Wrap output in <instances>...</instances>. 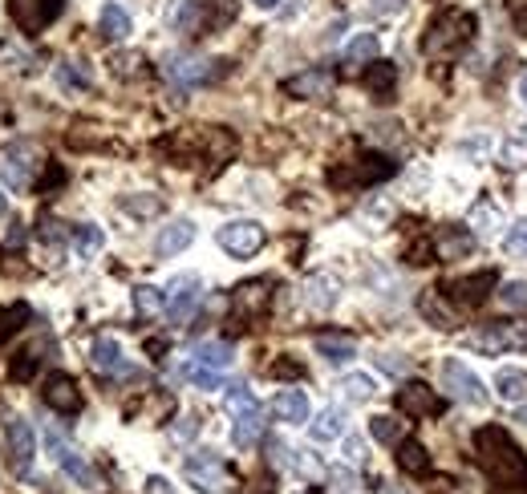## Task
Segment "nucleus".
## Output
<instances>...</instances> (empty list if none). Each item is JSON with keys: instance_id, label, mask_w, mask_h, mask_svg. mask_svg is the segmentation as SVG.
<instances>
[{"instance_id": "1", "label": "nucleus", "mask_w": 527, "mask_h": 494, "mask_svg": "<svg viewBox=\"0 0 527 494\" xmlns=\"http://www.w3.org/2000/svg\"><path fill=\"white\" fill-rule=\"evenodd\" d=\"M474 458H479L483 474H491L499 487H523L527 482V454L503 426L474 430Z\"/></svg>"}, {"instance_id": "2", "label": "nucleus", "mask_w": 527, "mask_h": 494, "mask_svg": "<svg viewBox=\"0 0 527 494\" xmlns=\"http://www.w3.org/2000/svg\"><path fill=\"white\" fill-rule=\"evenodd\" d=\"M471 33H474V16L451 8V13H443V16L430 21L426 37H422V53L446 57V53H454V49H463L466 41H471Z\"/></svg>"}, {"instance_id": "3", "label": "nucleus", "mask_w": 527, "mask_h": 494, "mask_svg": "<svg viewBox=\"0 0 527 494\" xmlns=\"http://www.w3.org/2000/svg\"><path fill=\"white\" fill-rule=\"evenodd\" d=\"M183 474L199 494H228L231 490V470L215 450H195L183 462Z\"/></svg>"}, {"instance_id": "4", "label": "nucleus", "mask_w": 527, "mask_h": 494, "mask_svg": "<svg viewBox=\"0 0 527 494\" xmlns=\"http://www.w3.org/2000/svg\"><path fill=\"white\" fill-rule=\"evenodd\" d=\"M443 385H446V393H451L454 402H463V405H479V410H483V405L491 402L483 377L466 365V361H459V357H446L443 361Z\"/></svg>"}, {"instance_id": "5", "label": "nucleus", "mask_w": 527, "mask_h": 494, "mask_svg": "<svg viewBox=\"0 0 527 494\" xmlns=\"http://www.w3.org/2000/svg\"><path fill=\"white\" fill-rule=\"evenodd\" d=\"M45 450H49V458L57 462V470L65 474L69 482H77V487H85V490H98L102 487V479H98V470H93L90 462H85L82 454H77L69 441H62L54 430H45Z\"/></svg>"}, {"instance_id": "6", "label": "nucleus", "mask_w": 527, "mask_h": 494, "mask_svg": "<svg viewBox=\"0 0 527 494\" xmlns=\"http://www.w3.org/2000/svg\"><path fill=\"white\" fill-rule=\"evenodd\" d=\"M215 239H220V247L228 251V256L252 259L256 251L268 244V231H264V223H256V219H231L215 231Z\"/></svg>"}, {"instance_id": "7", "label": "nucleus", "mask_w": 527, "mask_h": 494, "mask_svg": "<svg viewBox=\"0 0 527 494\" xmlns=\"http://www.w3.org/2000/svg\"><path fill=\"white\" fill-rule=\"evenodd\" d=\"M5 446H8V462L16 474L33 470V458H37V433L21 418V413H8L5 418Z\"/></svg>"}, {"instance_id": "8", "label": "nucleus", "mask_w": 527, "mask_h": 494, "mask_svg": "<svg viewBox=\"0 0 527 494\" xmlns=\"http://www.w3.org/2000/svg\"><path fill=\"white\" fill-rule=\"evenodd\" d=\"M215 65L220 62H207V57H195V53H175V57H167L162 73H167V82H175L179 90H191V85H203L220 73Z\"/></svg>"}, {"instance_id": "9", "label": "nucleus", "mask_w": 527, "mask_h": 494, "mask_svg": "<svg viewBox=\"0 0 527 494\" xmlns=\"http://www.w3.org/2000/svg\"><path fill=\"white\" fill-rule=\"evenodd\" d=\"M199 276L187 272V276H175V280L167 284V316L171 324H187L191 320V312L199 308Z\"/></svg>"}, {"instance_id": "10", "label": "nucleus", "mask_w": 527, "mask_h": 494, "mask_svg": "<svg viewBox=\"0 0 527 494\" xmlns=\"http://www.w3.org/2000/svg\"><path fill=\"white\" fill-rule=\"evenodd\" d=\"M62 8L65 0H8V13L24 33H41L45 24H54L62 16Z\"/></svg>"}, {"instance_id": "11", "label": "nucleus", "mask_w": 527, "mask_h": 494, "mask_svg": "<svg viewBox=\"0 0 527 494\" xmlns=\"http://www.w3.org/2000/svg\"><path fill=\"white\" fill-rule=\"evenodd\" d=\"M397 410H402L405 418H438V413H443V397H438L426 381H405V385L397 389Z\"/></svg>"}, {"instance_id": "12", "label": "nucleus", "mask_w": 527, "mask_h": 494, "mask_svg": "<svg viewBox=\"0 0 527 494\" xmlns=\"http://www.w3.org/2000/svg\"><path fill=\"white\" fill-rule=\"evenodd\" d=\"M41 397H45V405L54 413H62V418H73V413L82 410V389H77V381L69 377V373H49Z\"/></svg>"}, {"instance_id": "13", "label": "nucleus", "mask_w": 527, "mask_h": 494, "mask_svg": "<svg viewBox=\"0 0 527 494\" xmlns=\"http://www.w3.org/2000/svg\"><path fill=\"white\" fill-rule=\"evenodd\" d=\"M495 280L499 276L487 267V272H474V276H463V280L446 284V296H451L459 308H479L483 300H487V288H495Z\"/></svg>"}, {"instance_id": "14", "label": "nucleus", "mask_w": 527, "mask_h": 494, "mask_svg": "<svg viewBox=\"0 0 527 494\" xmlns=\"http://www.w3.org/2000/svg\"><path fill=\"white\" fill-rule=\"evenodd\" d=\"M300 300H305V308H313V312H329V308H337V300H341V280L329 276V272L308 276V280L300 284Z\"/></svg>"}, {"instance_id": "15", "label": "nucleus", "mask_w": 527, "mask_h": 494, "mask_svg": "<svg viewBox=\"0 0 527 494\" xmlns=\"http://www.w3.org/2000/svg\"><path fill=\"white\" fill-rule=\"evenodd\" d=\"M474 344L483 353H507V349H527V324H487L474 333Z\"/></svg>"}, {"instance_id": "16", "label": "nucleus", "mask_w": 527, "mask_h": 494, "mask_svg": "<svg viewBox=\"0 0 527 494\" xmlns=\"http://www.w3.org/2000/svg\"><path fill=\"white\" fill-rule=\"evenodd\" d=\"M284 93L305 98V102L329 98V93H333V73H329V69H305V73H297V77H288V82H284Z\"/></svg>"}, {"instance_id": "17", "label": "nucleus", "mask_w": 527, "mask_h": 494, "mask_svg": "<svg viewBox=\"0 0 527 494\" xmlns=\"http://www.w3.org/2000/svg\"><path fill=\"white\" fill-rule=\"evenodd\" d=\"M191 244H195V223L191 219H171L167 228L159 231V239H154V256L171 259V256H179V251H187Z\"/></svg>"}, {"instance_id": "18", "label": "nucleus", "mask_w": 527, "mask_h": 494, "mask_svg": "<svg viewBox=\"0 0 527 494\" xmlns=\"http://www.w3.org/2000/svg\"><path fill=\"white\" fill-rule=\"evenodd\" d=\"M90 365L98 373H110V377H122V373H131V365H126L122 357V344L114 341V336H98L90 349Z\"/></svg>"}, {"instance_id": "19", "label": "nucleus", "mask_w": 527, "mask_h": 494, "mask_svg": "<svg viewBox=\"0 0 527 494\" xmlns=\"http://www.w3.org/2000/svg\"><path fill=\"white\" fill-rule=\"evenodd\" d=\"M394 170L397 167L385 159V154H369V159H361L349 175H337L333 170V183H382V179H390Z\"/></svg>"}, {"instance_id": "20", "label": "nucleus", "mask_w": 527, "mask_h": 494, "mask_svg": "<svg viewBox=\"0 0 527 494\" xmlns=\"http://www.w3.org/2000/svg\"><path fill=\"white\" fill-rule=\"evenodd\" d=\"M268 288H272L268 280L239 284L236 296H231V300H236V312H239V316H264L268 305H272V292H268Z\"/></svg>"}, {"instance_id": "21", "label": "nucleus", "mask_w": 527, "mask_h": 494, "mask_svg": "<svg viewBox=\"0 0 527 494\" xmlns=\"http://www.w3.org/2000/svg\"><path fill=\"white\" fill-rule=\"evenodd\" d=\"M272 413L284 421V426H305L308 421V397L300 389H280L272 397Z\"/></svg>"}, {"instance_id": "22", "label": "nucleus", "mask_w": 527, "mask_h": 494, "mask_svg": "<svg viewBox=\"0 0 527 494\" xmlns=\"http://www.w3.org/2000/svg\"><path fill=\"white\" fill-rule=\"evenodd\" d=\"M313 344H317V353H321L329 365H345V361L357 357V341L345 336V333H317Z\"/></svg>"}, {"instance_id": "23", "label": "nucleus", "mask_w": 527, "mask_h": 494, "mask_svg": "<svg viewBox=\"0 0 527 494\" xmlns=\"http://www.w3.org/2000/svg\"><path fill=\"white\" fill-rule=\"evenodd\" d=\"M377 53H382V41H377V33H357V37L345 41L341 62L345 65H369V62H377Z\"/></svg>"}, {"instance_id": "24", "label": "nucleus", "mask_w": 527, "mask_h": 494, "mask_svg": "<svg viewBox=\"0 0 527 494\" xmlns=\"http://www.w3.org/2000/svg\"><path fill=\"white\" fill-rule=\"evenodd\" d=\"M203 21V5L199 0H167V24L175 33H195Z\"/></svg>"}, {"instance_id": "25", "label": "nucleus", "mask_w": 527, "mask_h": 494, "mask_svg": "<svg viewBox=\"0 0 527 494\" xmlns=\"http://www.w3.org/2000/svg\"><path fill=\"white\" fill-rule=\"evenodd\" d=\"M260 433H264V410H260V405H256V410L236 413V426H231V441H236L239 450L256 446V441H260Z\"/></svg>"}, {"instance_id": "26", "label": "nucleus", "mask_w": 527, "mask_h": 494, "mask_svg": "<svg viewBox=\"0 0 527 494\" xmlns=\"http://www.w3.org/2000/svg\"><path fill=\"white\" fill-rule=\"evenodd\" d=\"M191 361H195V365H203V369H220L223 373V369H231L236 353H231L228 341H203V344H195Z\"/></svg>"}, {"instance_id": "27", "label": "nucleus", "mask_w": 527, "mask_h": 494, "mask_svg": "<svg viewBox=\"0 0 527 494\" xmlns=\"http://www.w3.org/2000/svg\"><path fill=\"white\" fill-rule=\"evenodd\" d=\"M495 393L503 397L507 405L527 402V373L523 369H499L495 373Z\"/></svg>"}, {"instance_id": "28", "label": "nucleus", "mask_w": 527, "mask_h": 494, "mask_svg": "<svg viewBox=\"0 0 527 494\" xmlns=\"http://www.w3.org/2000/svg\"><path fill=\"white\" fill-rule=\"evenodd\" d=\"M397 466H402L405 474H418V479H426L430 474V454L422 441H397Z\"/></svg>"}, {"instance_id": "29", "label": "nucleus", "mask_w": 527, "mask_h": 494, "mask_svg": "<svg viewBox=\"0 0 527 494\" xmlns=\"http://www.w3.org/2000/svg\"><path fill=\"white\" fill-rule=\"evenodd\" d=\"M345 413L337 410V405H329V410H321L317 413V421L308 426V433H313V441H337V438H345Z\"/></svg>"}, {"instance_id": "30", "label": "nucleus", "mask_w": 527, "mask_h": 494, "mask_svg": "<svg viewBox=\"0 0 527 494\" xmlns=\"http://www.w3.org/2000/svg\"><path fill=\"white\" fill-rule=\"evenodd\" d=\"M73 251H77V259H93L102 247H106V236H102V228L98 223H77L73 228Z\"/></svg>"}, {"instance_id": "31", "label": "nucleus", "mask_w": 527, "mask_h": 494, "mask_svg": "<svg viewBox=\"0 0 527 494\" xmlns=\"http://www.w3.org/2000/svg\"><path fill=\"white\" fill-rule=\"evenodd\" d=\"M102 37H106V41H126V37H131V13H126L122 5L102 8Z\"/></svg>"}, {"instance_id": "32", "label": "nucleus", "mask_w": 527, "mask_h": 494, "mask_svg": "<svg viewBox=\"0 0 527 494\" xmlns=\"http://www.w3.org/2000/svg\"><path fill=\"white\" fill-rule=\"evenodd\" d=\"M471 244H474V236H466V231H459V228H446L443 236L434 239V256L459 259V256H466V251H471Z\"/></svg>"}, {"instance_id": "33", "label": "nucleus", "mask_w": 527, "mask_h": 494, "mask_svg": "<svg viewBox=\"0 0 527 494\" xmlns=\"http://www.w3.org/2000/svg\"><path fill=\"white\" fill-rule=\"evenodd\" d=\"M366 85H369V93H377V98H390L394 85H397V69L390 62H369Z\"/></svg>"}, {"instance_id": "34", "label": "nucleus", "mask_w": 527, "mask_h": 494, "mask_svg": "<svg viewBox=\"0 0 527 494\" xmlns=\"http://www.w3.org/2000/svg\"><path fill=\"white\" fill-rule=\"evenodd\" d=\"M369 438L382 441V446H397L402 441V421L394 413H377V418H369Z\"/></svg>"}, {"instance_id": "35", "label": "nucleus", "mask_w": 527, "mask_h": 494, "mask_svg": "<svg viewBox=\"0 0 527 494\" xmlns=\"http://www.w3.org/2000/svg\"><path fill=\"white\" fill-rule=\"evenodd\" d=\"M495 228H499L495 203H487V199H483V203H474V211H471V231H474V236L491 239V236H495Z\"/></svg>"}, {"instance_id": "36", "label": "nucleus", "mask_w": 527, "mask_h": 494, "mask_svg": "<svg viewBox=\"0 0 527 494\" xmlns=\"http://www.w3.org/2000/svg\"><path fill=\"white\" fill-rule=\"evenodd\" d=\"M134 308H138V316H159V312L167 308V296H162V288H154V284H138Z\"/></svg>"}, {"instance_id": "37", "label": "nucleus", "mask_w": 527, "mask_h": 494, "mask_svg": "<svg viewBox=\"0 0 527 494\" xmlns=\"http://www.w3.org/2000/svg\"><path fill=\"white\" fill-rule=\"evenodd\" d=\"M341 393L349 397V402H369V397L377 393V385L369 373H349V377H341Z\"/></svg>"}, {"instance_id": "38", "label": "nucleus", "mask_w": 527, "mask_h": 494, "mask_svg": "<svg viewBox=\"0 0 527 494\" xmlns=\"http://www.w3.org/2000/svg\"><path fill=\"white\" fill-rule=\"evenodd\" d=\"M57 82L65 85V90H90V69H85L82 62H65V65H57Z\"/></svg>"}, {"instance_id": "39", "label": "nucleus", "mask_w": 527, "mask_h": 494, "mask_svg": "<svg viewBox=\"0 0 527 494\" xmlns=\"http://www.w3.org/2000/svg\"><path fill=\"white\" fill-rule=\"evenodd\" d=\"M499 305H503L507 312H523V308H527V284H523V280L499 284Z\"/></svg>"}, {"instance_id": "40", "label": "nucleus", "mask_w": 527, "mask_h": 494, "mask_svg": "<svg viewBox=\"0 0 527 494\" xmlns=\"http://www.w3.org/2000/svg\"><path fill=\"white\" fill-rule=\"evenodd\" d=\"M29 167H33V162H24L21 150L8 154V162H5V183L13 187V190H24V187H29Z\"/></svg>"}, {"instance_id": "41", "label": "nucleus", "mask_w": 527, "mask_h": 494, "mask_svg": "<svg viewBox=\"0 0 527 494\" xmlns=\"http://www.w3.org/2000/svg\"><path fill=\"white\" fill-rule=\"evenodd\" d=\"M183 377L191 381V385H199V389H220L223 385L220 369H203V365H195V361H187V365H183Z\"/></svg>"}, {"instance_id": "42", "label": "nucleus", "mask_w": 527, "mask_h": 494, "mask_svg": "<svg viewBox=\"0 0 527 494\" xmlns=\"http://www.w3.org/2000/svg\"><path fill=\"white\" fill-rule=\"evenodd\" d=\"M503 247H507V256H527V219H515L512 228H507Z\"/></svg>"}, {"instance_id": "43", "label": "nucleus", "mask_w": 527, "mask_h": 494, "mask_svg": "<svg viewBox=\"0 0 527 494\" xmlns=\"http://www.w3.org/2000/svg\"><path fill=\"white\" fill-rule=\"evenodd\" d=\"M122 211L138 215V219H154V215L162 211V203L154 195H146V199H122Z\"/></svg>"}, {"instance_id": "44", "label": "nucleus", "mask_w": 527, "mask_h": 494, "mask_svg": "<svg viewBox=\"0 0 527 494\" xmlns=\"http://www.w3.org/2000/svg\"><path fill=\"white\" fill-rule=\"evenodd\" d=\"M503 167H512V170L527 167V138H512V142H503Z\"/></svg>"}, {"instance_id": "45", "label": "nucleus", "mask_w": 527, "mask_h": 494, "mask_svg": "<svg viewBox=\"0 0 527 494\" xmlns=\"http://www.w3.org/2000/svg\"><path fill=\"white\" fill-rule=\"evenodd\" d=\"M21 320H29V308H24V305L0 308V341H5L8 333H16V328H21Z\"/></svg>"}, {"instance_id": "46", "label": "nucleus", "mask_w": 527, "mask_h": 494, "mask_svg": "<svg viewBox=\"0 0 527 494\" xmlns=\"http://www.w3.org/2000/svg\"><path fill=\"white\" fill-rule=\"evenodd\" d=\"M272 373L276 381H300L305 377V365H300V361H292V357H280V361H272Z\"/></svg>"}, {"instance_id": "47", "label": "nucleus", "mask_w": 527, "mask_h": 494, "mask_svg": "<svg viewBox=\"0 0 527 494\" xmlns=\"http://www.w3.org/2000/svg\"><path fill=\"white\" fill-rule=\"evenodd\" d=\"M33 369H37V353L24 349L21 357H16V365H13V377H16V381H29V377H33Z\"/></svg>"}, {"instance_id": "48", "label": "nucleus", "mask_w": 527, "mask_h": 494, "mask_svg": "<svg viewBox=\"0 0 527 494\" xmlns=\"http://www.w3.org/2000/svg\"><path fill=\"white\" fill-rule=\"evenodd\" d=\"M142 494H175V487H171L162 474H151V479H146V487H142Z\"/></svg>"}, {"instance_id": "49", "label": "nucleus", "mask_w": 527, "mask_h": 494, "mask_svg": "<svg viewBox=\"0 0 527 494\" xmlns=\"http://www.w3.org/2000/svg\"><path fill=\"white\" fill-rule=\"evenodd\" d=\"M507 8H512V21H515V29H520L523 37H527V0H512V5H507Z\"/></svg>"}, {"instance_id": "50", "label": "nucleus", "mask_w": 527, "mask_h": 494, "mask_svg": "<svg viewBox=\"0 0 527 494\" xmlns=\"http://www.w3.org/2000/svg\"><path fill=\"white\" fill-rule=\"evenodd\" d=\"M377 365H382L385 373H394V377H402V373H405V361H397V353H382Z\"/></svg>"}, {"instance_id": "51", "label": "nucleus", "mask_w": 527, "mask_h": 494, "mask_svg": "<svg viewBox=\"0 0 527 494\" xmlns=\"http://www.w3.org/2000/svg\"><path fill=\"white\" fill-rule=\"evenodd\" d=\"M345 458H349V462H361V458H366V446H361V438H345Z\"/></svg>"}, {"instance_id": "52", "label": "nucleus", "mask_w": 527, "mask_h": 494, "mask_svg": "<svg viewBox=\"0 0 527 494\" xmlns=\"http://www.w3.org/2000/svg\"><path fill=\"white\" fill-rule=\"evenodd\" d=\"M195 433H199V418H183V426L175 430V438L187 441V438H195Z\"/></svg>"}, {"instance_id": "53", "label": "nucleus", "mask_w": 527, "mask_h": 494, "mask_svg": "<svg viewBox=\"0 0 527 494\" xmlns=\"http://www.w3.org/2000/svg\"><path fill=\"white\" fill-rule=\"evenodd\" d=\"M8 244H13V247L24 244V228H21V223H13V228H8Z\"/></svg>"}, {"instance_id": "54", "label": "nucleus", "mask_w": 527, "mask_h": 494, "mask_svg": "<svg viewBox=\"0 0 527 494\" xmlns=\"http://www.w3.org/2000/svg\"><path fill=\"white\" fill-rule=\"evenodd\" d=\"M146 353H151V357H162V353H167V341H146Z\"/></svg>"}, {"instance_id": "55", "label": "nucleus", "mask_w": 527, "mask_h": 494, "mask_svg": "<svg viewBox=\"0 0 527 494\" xmlns=\"http://www.w3.org/2000/svg\"><path fill=\"white\" fill-rule=\"evenodd\" d=\"M515 421H523V426H527V405H523V402L515 405Z\"/></svg>"}, {"instance_id": "56", "label": "nucleus", "mask_w": 527, "mask_h": 494, "mask_svg": "<svg viewBox=\"0 0 527 494\" xmlns=\"http://www.w3.org/2000/svg\"><path fill=\"white\" fill-rule=\"evenodd\" d=\"M520 102H523V106H527V73L520 77Z\"/></svg>"}, {"instance_id": "57", "label": "nucleus", "mask_w": 527, "mask_h": 494, "mask_svg": "<svg viewBox=\"0 0 527 494\" xmlns=\"http://www.w3.org/2000/svg\"><path fill=\"white\" fill-rule=\"evenodd\" d=\"M252 5H256V8H276L280 0H252Z\"/></svg>"}, {"instance_id": "58", "label": "nucleus", "mask_w": 527, "mask_h": 494, "mask_svg": "<svg viewBox=\"0 0 527 494\" xmlns=\"http://www.w3.org/2000/svg\"><path fill=\"white\" fill-rule=\"evenodd\" d=\"M507 494H527V490H523V487H512V490H507Z\"/></svg>"}, {"instance_id": "59", "label": "nucleus", "mask_w": 527, "mask_h": 494, "mask_svg": "<svg viewBox=\"0 0 527 494\" xmlns=\"http://www.w3.org/2000/svg\"><path fill=\"white\" fill-rule=\"evenodd\" d=\"M0 215H5V195H0Z\"/></svg>"}, {"instance_id": "60", "label": "nucleus", "mask_w": 527, "mask_h": 494, "mask_svg": "<svg viewBox=\"0 0 527 494\" xmlns=\"http://www.w3.org/2000/svg\"><path fill=\"white\" fill-rule=\"evenodd\" d=\"M390 494H402V490H390Z\"/></svg>"}]
</instances>
